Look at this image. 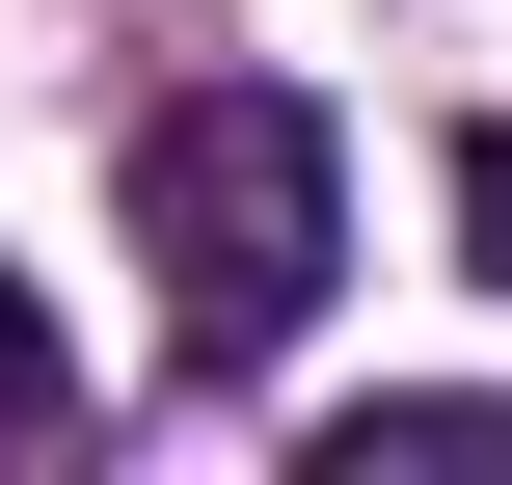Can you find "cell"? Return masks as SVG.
Wrapping results in <instances>:
<instances>
[{
	"mask_svg": "<svg viewBox=\"0 0 512 485\" xmlns=\"http://www.w3.org/2000/svg\"><path fill=\"white\" fill-rule=\"evenodd\" d=\"M108 216H135V270H162V351H189V378H270V351L324 324V270H351V135H324L297 81H162L135 162H108Z\"/></svg>",
	"mask_w": 512,
	"mask_h": 485,
	"instance_id": "1",
	"label": "cell"
},
{
	"mask_svg": "<svg viewBox=\"0 0 512 485\" xmlns=\"http://www.w3.org/2000/svg\"><path fill=\"white\" fill-rule=\"evenodd\" d=\"M324 485H512V405H351Z\"/></svg>",
	"mask_w": 512,
	"mask_h": 485,
	"instance_id": "2",
	"label": "cell"
},
{
	"mask_svg": "<svg viewBox=\"0 0 512 485\" xmlns=\"http://www.w3.org/2000/svg\"><path fill=\"white\" fill-rule=\"evenodd\" d=\"M27 432H81V351H54V324H27V270H0V459H27Z\"/></svg>",
	"mask_w": 512,
	"mask_h": 485,
	"instance_id": "3",
	"label": "cell"
},
{
	"mask_svg": "<svg viewBox=\"0 0 512 485\" xmlns=\"http://www.w3.org/2000/svg\"><path fill=\"white\" fill-rule=\"evenodd\" d=\"M459 270H512V108L459 135Z\"/></svg>",
	"mask_w": 512,
	"mask_h": 485,
	"instance_id": "4",
	"label": "cell"
}]
</instances>
